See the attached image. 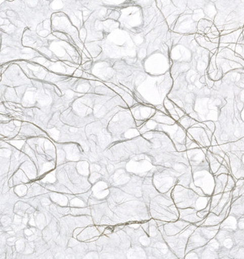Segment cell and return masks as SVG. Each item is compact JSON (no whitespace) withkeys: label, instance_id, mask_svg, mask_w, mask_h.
<instances>
[{"label":"cell","instance_id":"6da1fadb","mask_svg":"<svg viewBox=\"0 0 244 259\" xmlns=\"http://www.w3.org/2000/svg\"><path fill=\"white\" fill-rule=\"evenodd\" d=\"M5 12V13H6L7 17H10V18H15V17H17V13L15 10H8Z\"/></svg>","mask_w":244,"mask_h":259}]
</instances>
